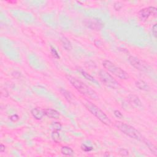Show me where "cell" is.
Segmentation results:
<instances>
[{
    "instance_id": "6da1fadb",
    "label": "cell",
    "mask_w": 157,
    "mask_h": 157,
    "mask_svg": "<svg viewBox=\"0 0 157 157\" xmlns=\"http://www.w3.org/2000/svg\"><path fill=\"white\" fill-rule=\"evenodd\" d=\"M68 80L69 81L73 87L75 88L77 91L80 93L82 95L85 96L92 99L93 100H99V96L97 95L96 92L89 87L88 85L84 84L83 82L79 79H77L76 77H72L71 76H67Z\"/></svg>"
},
{
    "instance_id": "7a4b0ae2",
    "label": "cell",
    "mask_w": 157,
    "mask_h": 157,
    "mask_svg": "<svg viewBox=\"0 0 157 157\" xmlns=\"http://www.w3.org/2000/svg\"><path fill=\"white\" fill-rule=\"evenodd\" d=\"M83 104L88 111L96 117L98 120H100L102 123L107 125V126H111V120H110L108 116L97 106L88 100H85L83 102Z\"/></svg>"
},
{
    "instance_id": "3957f363",
    "label": "cell",
    "mask_w": 157,
    "mask_h": 157,
    "mask_svg": "<svg viewBox=\"0 0 157 157\" xmlns=\"http://www.w3.org/2000/svg\"><path fill=\"white\" fill-rule=\"evenodd\" d=\"M115 126L120 131L122 132L123 134L126 135L129 137H131V138L138 141L142 140V137L141 136L139 131L134 127L130 126V125L121 122V121H115Z\"/></svg>"
},
{
    "instance_id": "277c9868",
    "label": "cell",
    "mask_w": 157,
    "mask_h": 157,
    "mask_svg": "<svg viewBox=\"0 0 157 157\" xmlns=\"http://www.w3.org/2000/svg\"><path fill=\"white\" fill-rule=\"evenodd\" d=\"M102 64H103L104 68L106 69L109 72L120 79L126 80L129 78L128 74L126 71H125L123 69L113 63L111 61L104 60Z\"/></svg>"
},
{
    "instance_id": "5b68a950",
    "label": "cell",
    "mask_w": 157,
    "mask_h": 157,
    "mask_svg": "<svg viewBox=\"0 0 157 157\" xmlns=\"http://www.w3.org/2000/svg\"><path fill=\"white\" fill-rule=\"evenodd\" d=\"M99 77L102 83H103L108 87L112 89H117L120 87L119 82L104 70L102 69L100 71Z\"/></svg>"
},
{
    "instance_id": "8992f818",
    "label": "cell",
    "mask_w": 157,
    "mask_h": 157,
    "mask_svg": "<svg viewBox=\"0 0 157 157\" xmlns=\"http://www.w3.org/2000/svg\"><path fill=\"white\" fill-rule=\"evenodd\" d=\"M128 61L133 67L137 70L141 71H148L150 69V66H148V63L137 57L129 56L128 58Z\"/></svg>"
},
{
    "instance_id": "52a82bcc",
    "label": "cell",
    "mask_w": 157,
    "mask_h": 157,
    "mask_svg": "<svg viewBox=\"0 0 157 157\" xmlns=\"http://www.w3.org/2000/svg\"><path fill=\"white\" fill-rule=\"evenodd\" d=\"M157 14V9L155 7H148L141 9L138 13L139 18L142 20H146L150 16L156 17Z\"/></svg>"
},
{
    "instance_id": "ba28073f",
    "label": "cell",
    "mask_w": 157,
    "mask_h": 157,
    "mask_svg": "<svg viewBox=\"0 0 157 157\" xmlns=\"http://www.w3.org/2000/svg\"><path fill=\"white\" fill-rule=\"evenodd\" d=\"M84 23L88 28L94 30H101L104 26L103 23L96 19L85 20Z\"/></svg>"
},
{
    "instance_id": "9c48e42d",
    "label": "cell",
    "mask_w": 157,
    "mask_h": 157,
    "mask_svg": "<svg viewBox=\"0 0 157 157\" xmlns=\"http://www.w3.org/2000/svg\"><path fill=\"white\" fill-rule=\"evenodd\" d=\"M128 101L129 103V104L132 106H136V107L142 106V103H141L139 97H137L135 95H133V94L129 95L128 96Z\"/></svg>"
},
{
    "instance_id": "30bf717a",
    "label": "cell",
    "mask_w": 157,
    "mask_h": 157,
    "mask_svg": "<svg viewBox=\"0 0 157 157\" xmlns=\"http://www.w3.org/2000/svg\"><path fill=\"white\" fill-rule=\"evenodd\" d=\"M31 113L32 116L35 119H36L38 120H41L43 117L45 115L44 114V109H41L40 108H34L31 111Z\"/></svg>"
},
{
    "instance_id": "8fae6325",
    "label": "cell",
    "mask_w": 157,
    "mask_h": 157,
    "mask_svg": "<svg viewBox=\"0 0 157 157\" xmlns=\"http://www.w3.org/2000/svg\"><path fill=\"white\" fill-rule=\"evenodd\" d=\"M44 112L45 115L50 118V119H57L60 117V113H59V112L55 109H44Z\"/></svg>"
},
{
    "instance_id": "7c38bea8",
    "label": "cell",
    "mask_w": 157,
    "mask_h": 157,
    "mask_svg": "<svg viewBox=\"0 0 157 157\" xmlns=\"http://www.w3.org/2000/svg\"><path fill=\"white\" fill-rule=\"evenodd\" d=\"M136 86L139 90H143V91H148L149 90V86L146 82L142 80H139L136 82Z\"/></svg>"
},
{
    "instance_id": "4fadbf2b",
    "label": "cell",
    "mask_w": 157,
    "mask_h": 157,
    "mask_svg": "<svg viewBox=\"0 0 157 157\" xmlns=\"http://www.w3.org/2000/svg\"><path fill=\"white\" fill-rule=\"evenodd\" d=\"M61 42L63 47L66 50H70L72 49L71 43V42L68 40L67 38H65V37L62 38L61 39Z\"/></svg>"
},
{
    "instance_id": "5bb4252c",
    "label": "cell",
    "mask_w": 157,
    "mask_h": 157,
    "mask_svg": "<svg viewBox=\"0 0 157 157\" xmlns=\"http://www.w3.org/2000/svg\"><path fill=\"white\" fill-rule=\"evenodd\" d=\"M144 142H145V144H146L147 145V146L148 147V148L150 149V151L154 154L155 156L157 155V150H156V147L154 146V144H153L152 142H150V141H148L147 139H142Z\"/></svg>"
},
{
    "instance_id": "9a60e30c",
    "label": "cell",
    "mask_w": 157,
    "mask_h": 157,
    "mask_svg": "<svg viewBox=\"0 0 157 157\" xmlns=\"http://www.w3.org/2000/svg\"><path fill=\"white\" fill-rule=\"evenodd\" d=\"M61 154L66 156H72L74 154V150L71 148H70L68 146H63L62 147L61 149Z\"/></svg>"
},
{
    "instance_id": "2e32d148",
    "label": "cell",
    "mask_w": 157,
    "mask_h": 157,
    "mask_svg": "<svg viewBox=\"0 0 157 157\" xmlns=\"http://www.w3.org/2000/svg\"><path fill=\"white\" fill-rule=\"evenodd\" d=\"M60 92L62 94V95L65 98V99L67 100L69 102V103H71L72 100H73V98H72V96H71V94L69 92H68L67 90H66L65 89L61 88L60 89Z\"/></svg>"
},
{
    "instance_id": "e0dca14e",
    "label": "cell",
    "mask_w": 157,
    "mask_h": 157,
    "mask_svg": "<svg viewBox=\"0 0 157 157\" xmlns=\"http://www.w3.org/2000/svg\"><path fill=\"white\" fill-rule=\"evenodd\" d=\"M80 72L82 75L83 76L86 78V79H87V80H88L90 81L93 82H94V83L98 84L97 81L95 79V78H94V77H93L91 75H90L89 74H88L87 73H86L85 71H83V70L80 71Z\"/></svg>"
},
{
    "instance_id": "ac0fdd59",
    "label": "cell",
    "mask_w": 157,
    "mask_h": 157,
    "mask_svg": "<svg viewBox=\"0 0 157 157\" xmlns=\"http://www.w3.org/2000/svg\"><path fill=\"white\" fill-rule=\"evenodd\" d=\"M52 138L54 142L56 143H58L60 141V136L59 134L58 131L57 130H53L52 133Z\"/></svg>"
},
{
    "instance_id": "d6986e66",
    "label": "cell",
    "mask_w": 157,
    "mask_h": 157,
    "mask_svg": "<svg viewBox=\"0 0 157 157\" xmlns=\"http://www.w3.org/2000/svg\"><path fill=\"white\" fill-rule=\"evenodd\" d=\"M82 150L85 152H89L93 150V147L91 146H87L86 144H82L81 146Z\"/></svg>"
},
{
    "instance_id": "ffe728a7",
    "label": "cell",
    "mask_w": 157,
    "mask_h": 157,
    "mask_svg": "<svg viewBox=\"0 0 157 157\" xmlns=\"http://www.w3.org/2000/svg\"><path fill=\"white\" fill-rule=\"evenodd\" d=\"M119 153L121 156H128V155H129L128 150H127V149H125V148L119 149Z\"/></svg>"
},
{
    "instance_id": "44dd1931",
    "label": "cell",
    "mask_w": 157,
    "mask_h": 157,
    "mask_svg": "<svg viewBox=\"0 0 157 157\" xmlns=\"http://www.w3.org/2000/svg\"><path fill=\"white\" fill-rule=\"evenodd\" d=\"M50 50H51V53H52V55H53L55 58H57V59L60 58V55H59V54H58V53L57 52V51L55 49V48L51 46Z\"/></svg>"
},
{
    "instance_id": "7402d4cb",
    "label": "cell",
    "mask_w": 157,
    "mask_h": 157,
    "mask_svg": "<svg viewBox=\"0 0 157 157\" xmlns=\"http://www.w3.org/2000/svg\"><path fill=\"white\" fill-rule=\"evenodd\" d=\"M113 7H114V9L116 11H120L123 7V4L121 2L117 1L114 3V5H113Z\"/></svg>"
},
{
    "instance_id": "603a6c76",
    "label": "cell",
    "mask_w": 157,
    "mask_h": 157,
    "mask_svg": "<svg viewBox=\"0 0 157 157\" xmlns=\"http://www.w3.org/2000/svg\"><path fill=\"white\" fill-rule=\"evenodd\" d=\"M52 127L53 128V130L60 131L61 129V125L58 122H54V123H53L52 125Z\"/></svg>"
},
{
    "instance_id": "cb8c5ba5",
    "label": "cell",
    "mask_w": 157,
    "mask_h": 157,
    "mask_svg": "<svg viewBox=\"0 0 157 157\" xmlns=\"http://www.w3.org/2000/svg\"><path fill=\"white\" fill-rule=\"evenodd\" d=\"M113 113H114V115L116 117H117L118 119H122L123 118V115L122 113H121L119 111H118V110H115V111H114V112H113Z\"/></svg>"
},
{
    "instance_id": "d4e9b609",
    "label": "cell",
    "mask_w": 157,
    "mask_h": 157,
    "mask_svg": "<svg viewBox=\"0 0 157 157\" xmlns=\"http://www.w3.org/2000/svg\"><path fill=\"white\" fill-rule=\"evenodd\" d=\"M10 120L12 121H14V122H15V121H17L19 120V117L16 115V114H14L13 115H11L10 117Z\"/></svg>"
},
{
    "instance_id": "484cf974",
    "label": "cell",
    "mask_w": 157,
    "mask_h": 157,
    "mask_svg": "<svg viewBox=\"0 0 157 157\" xmlns=\"http://www.w3.org/2000/svg\"><path fill=\"white\" fill-rule=\"evenodd\" d=\"M152 33L154 34V36L156 38L157 36V25L155 24L152 26Z\"/></svg>"
},
{
    "instance_id": "4316f807",
    "label": "cell",
    "mask_w": 157,
    "mask_h": 157,
    "mask_svg": "<svg viewBox=\"0 0 157 157\" xmlns=\"http://www.w3.org/2000/svg\"><path fill=\"white\" fill-rule=\"evenodd\" d=\"M5 148H6V147L5 145H3V144H1V145H0V152H4L5 151Z\"/></svg>"
}]
</instances>
